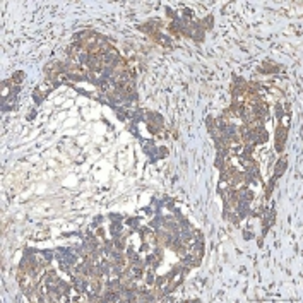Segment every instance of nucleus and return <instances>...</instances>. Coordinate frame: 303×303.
<instances>
[{
    "label": "nucleus",
    "instance_id": "9d476101",
    "mask_svg": "<svg viewBox=\"0 0 303 303\" xmlns=\"http://www.w3.org/2000/svg\"><path fill=\"white\" fill-rule=\"evenodd\" d=\"M282 113H284V111L281 110V106H279V104H276V117L279 118V120L282 118Z\"/></svg>",
    "mask_w": 303,
    "mask_h": 303
},
{
    "label": "nucleus",
    "instance_id": "0eeeda50",
    "mask_svg": "<svg viewBox=\"0 0 303 303\" xmlns=\"http://www.w3.org/2000/svg\"><path fill=\"white\" fill-rule=\"evenodd\" d=\"M154 281H156V277H154V274H152V271H149V272L146 274V284H147V286H151Z\"/></svg>",
    "mask_w": 303,
    "mask_h": 303
},
{
    "label": "nucleus",
    "instance_id": "39448f33",
    "mask_svg": "<svg viewBox=\"0 0 303 303\" xmlns=\"http://www.w3.org/2000/svg\"><path fill=\"white\" fill-rule=\"evenodd\" d=\"M45 94L46 93H41V89L40 88H36L35 89V93H33V96H35V101H36V104H40L43 101V98H45Z\"/></svg>",
    "mask_w": 303,
    "mask_h": 303
},
{
    "label": "nucleus",
    "instance_id": "423d86ee",
    "mask_svg": "<svg viewBox=\"0 0 303 303\" xmlns=\"http://www.w3.org/2000/svg\"><path fill=\"white\" fill-rule=\"evenodd\" d=\"M22 79H24V72H15L10 81H12V84H21Z\"/></svg>",
    "mask_w": 303,
    "mask_h": 303
},
{
    "label": "nucleus",
    "instance_id": "1a4fd4ad",
    "mask_svg": "<svg viewBox=\"0 0 303 303\" xmlns=\"http://www.w3.org/2000/svg\"><path fill=\"white\" fill-rule=\"evenodd\" d=\"M125 223H127V224H130L134 229H135V228H139V219H137V218H130V219L125 221Z\"/></svg>",
    "mask_w": 303,
    "mask_h": 303
},
{
    "label": "nucleus",
    "instance_id": "7ed1b4c3",
    "mask_svg": "<svg viewBox=\"0 0 303 303\" xmlns=\"http://www.w3.org/2000/svg\"><path fill=\"white\" fill-rule=\"evenodd\" d=\"M284 171H286V156H282V158L279 159L277 163H276V170H274V175H272V178L277 180Z\"/></svg>",
    "mask_w": 303,
    "mask_h": 303
},
{
    "label": "nucleus",
    "instance_id": "6e6552de",
    "mask_svg": "<svg viewBox=\"0 0 303 303\" xmlns=\"http://www.w3.org/2000/svg\"><path fill=\"white\" fill-rule=\"evenodd\" d=\"M274 183H276V180L274 178H271V183H269V187H267V190H265V197H271V193H272V188H274Z\"/></svg>",
    "mask_w": 303,
    "mask_h": 303
},
{
    "label": "nucleus",
    "instance_id": "f8f14e48",
    "mask_svg": "<svg viewBox=\"0 0 303 303\" xmlns=\"http://www.w3.org/2000/svg\"><path fill=\"white\" fill-rule=\"evenodd\" d=\"M166 154H168V149L166 147H159V158H165Z\"/></svg>",
    "mask_w": 303,
    "mask_h": 303
},
{
    "label": "nucleus",
    "instance_id": "9b49d317",
    "mask_svg": "<svg viewBox=\"0 0 303 303\" xmlns=\"http://www.w3.org/2000/svg\"><path fill=\"white\" fill-rule=\"evenodd\" d=\"M229 219H231V223H233L235 226H238V223H240V216H236V214H233V216H231Z\"/></svg>",
    "mask_w": 303,
    "mask_h": 303
},
{
    "label": "nucleus",
    "instance_id": "f03ea898",
    "mask_svg": "<svg viewBox=\"0 0 303 303\" xmlns=\"http://www.w3.org/2000/svg\"><path fill=\"white\" fill-rule=\"evenodd\" d=\"M238 192V202H247L250 204L252 200H254V192L248 188V187H241L240 190H236Z\"/></svg>",
    "mask_w": 303,
    "mask_h": 303
},
{
    "label": "nucleus",
    "instance_id": "ddd939ff",
    "mask_svg": "<svg viewBox=\"0 0 303 303\" xmlns=\"http://www.w3.org/2000/svg\"><path fill=\"white\" fill-rule=\"evenodd\" d=\"M243 238H245V240H250V238H252V233H250V231H245V233H243Z\"/></svg>",
    "mask_w": 303,
    "mask_h": 303
},
{
    "label": "nucleus",
    "instance_id": "20e7f679",
    "mask_svg": "<svg viewBox=\"0 0 303 303\" xmlns=\"http://www.w3.org/2000/svg\"><path fill=\"white\" fill-rule=\"evenodd\" d=\"M213 22H214L213 15H209V17H206V19L199 21V26L204 29V31H211V29H213Z\"/></svg>",
    "mask_w": 303,
    "mask_h": 303
},
{
    "label": "nucleus",
    "instance_id": "f257e3e1",
    "mask_svg": "<svg viewBox=\"0 0 303 303\" xmlns=\"http://www.w3.org/2000/svg\"><path fill=\"white\" fill-rule=\"evenodd\" d=\"M286 135H288L286 125H277V127H276V151L277 152H282V149H284Z\"/></svg>",
    "mask_w": 303,
    "mask_h": 303
}]
</instances>
